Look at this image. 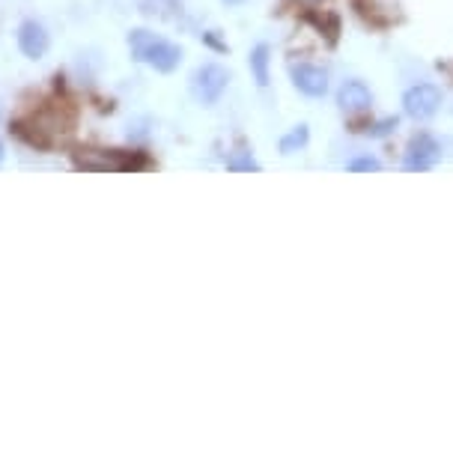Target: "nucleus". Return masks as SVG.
Listing matches in <instances>:
<instances>
[{
    "label": "nucleus",
    "instance_id": "nucleus-8",
    "mask_svg": "<svg viewBox=\"0 0 453 456\" xmlns=\"http://www.w3.org/2000/svg\"><path fill=\"white\" fill-rule=\"evenodd\" d=\"M19 48H21V54H24V57L42 60V57L48 54V48H51L48 30L42 28L39 21H24L21 28H19Z\"/></svg>",
    "mask_w": 453,
    "mask_h": 456
},
{
    "label": "nucleus",
    "instance_id": "nucleus-10",
    "mask_svg": "<svg viewBox=\"0 0 453 456\" xmlns=\"http://www.w3.org/2000/svg\"><path fill=\"white\" fill-rule=\"evenodd\" d=\"M307 141H311V128H307L304 123H298V126L289 128L284 137H280L278 150H280V156H295L298 150H304Z\"/></svg>",
    "mask_w": 453,
    "mask_h": 456
},
{
    "label": "nucleus",
    "instance_id": "nucleus-6",
    "mask_svg": "<svg viewBox=\"0 0 453 456\" xmlns=\"http://www.w3.org/2000/svg\"><path fill=\"white\" fill-rule=\"evenodd\" d=\"M289 78H293V87L304 93L307 99H322L328 93V72L322 66L293 63L289 66Z\"/></svg>",
    "mask_w": 453,
    "mask_h": 456
},
{
    "label": "nucleus",
    "instance_id": "nucleus-13",
    "mask_svg": "<svg viewBox=\"0 0 453 456\" xmlns=\"http://www.w3.org/2000/svg\"><path fill=\"white\" fill-rule=\"evenodd\" d=\"M397 126H400L397 117H384V119H376V123H370V126L364 128V132L370 134V137H388Z\"/></svg>",
    "mask_w": 453,
    "mask_h": 456
},
{
    "label": "nucleus",
    "instance_id": "nucleus-16",
    "mask_svg": "<svg viewBox=\"0 0 453 456\" xmlns=\"http://www.w3.org/2000/svg\"><path fill=\"white\" fill-rule=\"evenodd\" d=\"M4 159H6V150H4V143H0V165H4Z\"/></svg>",
    "mask_w": 453,
    "mask_h": 456
},
{
    "label": "nucleus",
    "instance_id": "nucleus-14",
    "mask_svg": "<svg viewBox=\"0 0 453 456\" xmlns=\"http://www.w3.org/2000/svg\"><path fill=\"white\" fill-rule=\"evenodd\" d=\"M302 6H316V4H322V0H298Z\"/></svg>",
    "mask_w": 453,
    "mask_h": 456
},
{
    "label": "nucleus",
    "instance_id": "nucleus-7",
    "mask_svg": "<svg viewBox=\"0 0 453 456\" xmlns=\"http://www.w3.org/2000/svg\"><path fill=\"white\" fill-rule=\"evenodd\" d=\"M337 105L344 114L349 117H355V114H367V110L373 108V93L370 87H367L364 81H358V78H349L340 84V90H337Z\"/></svg>",
    "mask_w": 453,
    "mask_h": 456
},
{
    "label": "nucleus",
    "instance_id": "nucleus-2",
    "mask_svg": "<svg viewBox=\"0 0 453 456\" xmlns=\"http://www.w3.org/2000/svg\"><path fill=\"white\" fill-rule=\"evenodd\" d=\"M75 167L90 174H128V170H150L152 161L143 152L125 150H87L75 156Z\"/></svg>",
    "mask_w": 453,
    "mask_h": 456
},
{
    "label": "nucleus",
    "instance_id": "nucleus-12",
    "mask_svg": "<svg viewBox=\"0 0 453 456\" xmlns=\"http://www.w3.org/2000/svg\"><path fill=\"white\" fill-rule=\"evenodd\" d=\"M346 170H349V174H379V170H382V161L376 159V156H370V152H367V156L349 159V161H346Z\"/></svg>",
    "mask_w": 453,
    "mask_h": 456
},
{
    "label": "nucleus",
    "instance_id": "nucleus-3",
    "mask_svg": "<svg viewBox=\"0 0 453 456\" xmlns=\"http://www.w3.org/2000/svg\"><path fill=\"white\" fill-rule=\"evenodd\" d=\"M227 87H230V72L218 63H203L191 75V93L200 105H218Z\"/></svg>",
    "mask_w": 453,
    "mask_h": 456
},
{
    "label": "nucleus",
    "instance_id": "nucleus-15",
    "mask_svg": "<svg viewBox=\"0 0 453 456\" xmlns=\"http://www.w3.org/2000/svg\"><path fill=\"white\" fill-rule=\"evenodd\" d=\"M227 6H239V4H245V0H224Z\"/></svg>",
    "mask_w": 453,
    "mask_h": 456
},
{
    "label": "nucleus",
    "instance_id": "nucleus-11",
    "mask_svg": "<svg viewBox=\"0 0 453 456\" xmlns=\"http://www.w3.org/2000/svg\"><path fill=\"white\" fill-rule=\"evenodd\" d=\"M227 170H233V174H260L263 167L247 150H236L233 156L227 159Z\"/></svg>",
    "mask_w": 453,
    "mask_h": 456
},
{
    "label": "nucleus",
    "instance_id": "nucleus-5",
    "mask_svg": "<svg viewBox=\"0 0 453 456\" xmlns=\"http://www.w3.org/2000/svg\"><path fill=\"white\" fill-rule=\"evenodd\" d=\"M441 99V87H435V84H415L403 93V110L412 119H430L439 114Z\"/></svg>",
    "mask_w": 453,
    "mask_h": 456
},
{
    "label": "nucleus",
    "instance_id": "nucleus-4",
    "mask_svg": "<svg viewBox=\"0 0 453 456\" xmlns=\"http://www.w3.org/2000/svg\"><path fill=\"white\" fill-rule=\"evenodd\" d=\"M439 159H441V143L435 141L430 132H417L406 146L403 170H409V174H424V170H430Z\"/></svg>",
    "mask_w": 453,
    "mask_h": 456
},
{
    "label": "nucleus",
    "instance_id": "nucleus-9",
    "mask_svg": "<svg viewBox=\"0 0 453 456\" xmlns=\"http://www.w3.org/2000/svg\"><path fill=\"white\" fill-rule=\"evenodd\" d=\"M247 66H251V75H254V81H256V87H269V66H271V48L266 45V42H260L254 51H251V57H247Z\"/></svg>",
    "mask_w": 453,
    "mask_h": 456
},
{
    "label": "nucleus",
    "instance_id": "nucleus-1",
    "mask_svg": "<svg viewBox=\"0 0 453 456\" xmlns=\"http://www.w3.org/2000/svg\"><path fill=\"white\" fill-rule=\"evenodd\" d=\"M128 51H132V57L138 60V63H147L161 75L176 72L179 63H182V48L156 37L152 30H132L128 33Z\"/></svg>",
    "mask_w": 453,
    "mask_h": 456
}]
</instances>
